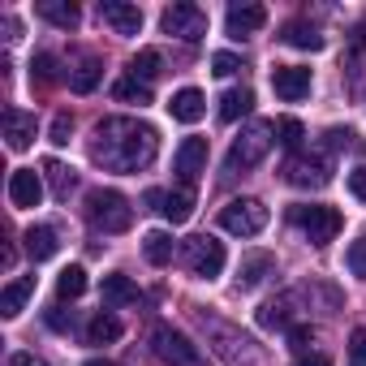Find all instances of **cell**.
<instances>
[{"label":"cell","mask_w":366,"mask_h":366,"mask_svg":"<svg viewBox=\"0 0 366 366\" xmlns=\"http://www.w3.org/2000/svg\"><path fill=\"white\" fill-rule=\"evenodd\" d=\"M9 366H48L44 357H35V353H14L9 357Z\"/></svg>","instance_id":"obj_43"},{"label":"cell","mask_w":366,"mask_h":366,"mask_svg":"<svg viewBox=\"0 0 366 366\" xmlns=\"http://www.w3.org/2000/svg\"><path fill=\"white\" fill-rule=\"evenodd\" d=\"M159 134L138 117H104L91 134V159L104 172H138L155 159Z\"/></svg>","instance_id":"obj_1"},{"label":"cell","mask_w":366,"mask_h":366,"mask_svg":"<svg viewBox=\"0 0 366 366\" xmlns=\"http://www.w3.org/2000/svg\"><path fill=\"white\" fill-rule=\"evenodd\" d=\"M349 190H353V199H362V203H366V164L349 172Z\"/></svg>","instance_id":"obj_42"},{"label":"cell","mask_w":366,"mask_h":366,"mask_svg":"<svg viewBox=\"0 0 366 366\" xmlns=\"http://www.w3.org/2000/svg\"><path fill=\"white\" fill-rule=\"evenodd\" d=\"M297 366H332V362H327V357H323V353H306V357H302V362H297Z\"/></svg>","instance_id":"obj_44"},{"label":"cell","mask_w":366,"mask_h":366,"mask_svg":"<svg viewBox=\"0 0 366 366\" xmlns=\"http://www.w3.org/2000/svg\"><path fill=\"white\" fill-rule=\"evenodd\" d=\"M22 242H26V254H31L35 263H44V259H52V254L61 250V242H56V229H52V224H31Z\"/></svg>","instance_id":"obj_21"},{"label":"cell","mask_w":366,"mask_h":366,"mask_svg":"<svg viewBox=\"0 0 366 366\" xmlns=\"http://www.w3.org/2000/svg\"><path fill=\"white\" fill-rule=\"evenodd\" d=\"M272 134H276L272 121H250V125L233 138V147H229V172H246V168L263 164V155H267L272 142H276Z\"/></svg>","instance_id":"obj_3"},{"label":"cell","mask_w":366,"mask_h":366,"mask_svg":"<svg viewBox=\"0 0 366 366\" xmlns=\"http://www.w3.org/2000/svg\"><path fill=\"white\" fill-rule=\"evenodd\" d=\"M280 39H285L289 48H302V52H319V48H323V35H319V26H310V22H289V26L280 31Z\"/></svg>","instance_id":"obj_25"},{"label":"cell","mask_w":366,"mask_h":366,"mask_svg":"<svg viewBox=\"0 0 366 366\" xmlns=\"http://www.w3.org/2000/svg\"><path fill=\"white\" fill-rule=\"evenodd\" d=\"M267 276H276V259H272L267 250H254V254H246L242 267H237V289H242V293H246V289H259Z\"/></svg>","instance_id":"obj_16"},{"label":"cell","mask_w":366,"mask_h":366,"mask_svg":"<svg viewBox=\"0 0 366 366\" xmlns=\"http://www.w3.org/2000/svg\"><path fill=\"white\" fill-rule=\"evenodd\" d=\"M164 35H177V39H186V44H199L207 35V14L199 5H190V0H181V5H168L164 18H159Z\"/></svg>","instance_id":"obj_8"},{"label":"cell","mask_w":366,"mask_h":366,"mask_svg":"<svg viewBox=\"0 0 366 366\" xmlns=\"http://www.w3.org/2000/svg\"><path fill=\"white\" fill-rule=\"evenodd\" d=\"M31 297H35V276H18V280H9L5 293H0V315H5V319L22 315V306H26Z\"/></svg>","instance_id":"obj_20"},{"label":"cell","mask_w":366,"mask_h":366,"mask_svg":"<svg viewBox=\"0 0 366 366\" xmlns=\"http://www.w3.org/2000/svg\"><path fill=\"white\" fill-rule=\"evenodd\" d=\"M272 125H276V142H280V147H289V151H297V147H302L306 125H302L297 117H276Z\"/></svg>","instance_id":"obj_34"},{"label":"cell","mask_w":366,"mask_h":366,"mask_svg":"<svg viewBox=\"0 0 366 366\" xmlns=\"http://www.w3.org/2000/svg\"><path fill=\"white\" fill-rule=\"evenodd\" d=\"M242 69V56H233V52H216L212 56V74L216 78H229V74H237Z\"/></svg>","instance_id":"obj_39"},{"label":"cell","mask_w":366,"mask_h":366,"mask_svg":"<svg viewBox=\"0 0 366 366\" xmlns=\"http://www.w3.org/2000/svg\"><path fill=\"white\" fill-rule=\"evenodd\" d=\"M151 349H155V357H159L164 366H203L199 345H194L186 332L168 327V323H159V327L151 332Z\"/></svg>","instance_id":"obj_4"},{"label":"cell","mask_w":366,"mask_h":366,"mask_svg":"<svg viewBox=\"0 0 366 366\" xmlns=\"http://www.w3.org/2000/svg\"><path fill=\"white\" fill-rule=\"evenodd\" d=\"M104 306H129V302H138V289H134V280L129 276H121V272H112V276H104Z\"/></svg>","instance_id":"obj_27"},{"label":"cell","mask_w":366,"mask_h":366,"mask_svg":"<svg viewBox=\"0 0 366 366\" xmlns=\"http://www.w3.org/2000/svg\"><path fill=\"white\" fill-rule=\"evenodd\" d=\"M39 18L52 22V26H61V31H74L82 22L78 5H69V0H39Z\"/></svg>","instance_id":"obj_23"},{"label":"cell","mask_w":366,"mask_h":366,"mask_svg":"<svg viewBox=\"0 0 366 366\" xmlns=\"http://www.w3.org/2000/svg\"><path fill=\"white\" fill-rule=\"evenodd\" d=\"M259 327H267V332H272V327H285V332H289V327H293V310H289V297L263 302V306H259Z\"/></svg>","instance_id":"obj_31"},{"label":"cell","mask_w":366,"mask_h":366,"mask_svg":"<svg viewBox=\"0 0 366 366\" xmlns=\"http://www.w3.org/2000/svg\"><path fill=\"white\" fill-rule=\"evenodd\" d=\"M289 345H293L297 353H310V345H315V327H310V323H293V327H289Z\"/></svg>","instance_id":"obj_38"},{"label":"cell","mask_w":366,"mask_h":366,"mask_svg":"<svg viewBox=\"0 0 366 366\" xmlns=\"http://www.w3.org/2000/svg\"><path fill=\"white\" fill-rule=\"evenodd\" d=\"M172 168L181 177V186H194L199 172L207 168V138H181V147L172 155Z\"/></svg>","instance_id":"obj_10"},{"label":"cell","mask_w":366,"mask_h":366,"mask_svg":"<svg viewBox=\"0 0 366 366\" xmlns=\"http://www.w3.org/2000/svg\"><path fill=\"white\" fill-rule=\"evenodd\" d=\"M168 112H172V121H181V125H194V121L207 112V99H203V91H194V86H181V91L168 99Z\"/></svg>","instance_id":"obj_17"},{"label":"cell","mask_w":366,"mask_h":366,"mask_svg":"<svg viewBox=\"0 0 366 366\" xmlns=\"http://www.w3.org/2000/svg\"><path fill=\"white\" fill-rule=\"evenodd\" d=\"M159 216H164L168 224H186V220L194 216V190H190V186L164 190V207H159Z\"/></svg>","instance_id":"obj_18"},{"label":"cell","mask_w":366,"mask_h":366,"mask_svg":"<svg viewBox=\"0 0 366 366\" xmlns=\"http://www.w3.org/2000/svg\"><path fill=\"white\" fill-rule=\"evenodd\" d=\"M69 134H74V117H69V112H56V117H52V129H48V142H52V147H65Z\"/></svg>","instance_id":"obj_35"},{"label":"cell","mask_w":366,"mask_h":366,"mask_svg":"<svg viewBox=\"0 0 366 366\" xmlns=\"http://www.w3.org/2000/svg\"><path fill=\"white\" fill-rule=\"evenodd\" d=\"M35 112H22V108H5V142L9 151H26L35 142Z\"/></svg>","instance_id":"obj_15"},{"label":"cell","mask_w":366,"mask_h":366,"mask_svg":"<svg viewBox=\"0 0 366 366\" xmlns=\"http://www.w3.org/2000/svg\"><path fill=\"white\" fill-rule=\"evenodd\" d=\"M349 366H366V327H353L349 336Z\"/></svg>","instance_id":"obj_40"},{"label":"cell","mask_w":366,"mask_h":366,"mask_svg":"<svg viewBox=\"0 0 366 366\" xmlns=\"http://www.w3.org/2000/svg\"><path fill=\"white\" fill-rule=\"evenodd\" d=\"M99 18H104L117 35H138V31H142V9H138V5H125V0H104V5H99Z\"/></svg>","instance_id":"obj_13"},{"label":"cell","mask_w":366,"mask_h":366,"mask_svg":"<svg viewBox=\"0 0 366 366\" xmlns=\"http://www.w3.org/2000/svg\"><path fill=\"white\" fill-rule=\"evenodd\" d=\"M86 293V272L82 267H65L61 276H56V297L61 302H74V297H82Z\"/></svg>","instance_id":"obj_33"},{"label":"cell","mask_w":366,"mask_h":366,"mask_svg":"<svg viewBox=\"0 0 366 366\" xmlns=\"http://www.w3.org/2000/svg\"><path fill=\"white\" fill-rule=\"evenodd\" d=\"M220 229L233 237H254L267 229V207L259 199H233L220 207Z\"/></svg>","instance_id":"obj_6"},{"label":"cell","mask_w":366,"mask_h":366,"mask_svg":"<svg viewBox=\"0 0 366 366\" xmlns=\"http://www.w3.org/2000/svg\"><path fill=\"white\" fill-rule=\"evenodd\" d=\"M86 366H112V362H104V357H91V362H86Z\"/></svg>","instance_id":"obj_45"},{"label":"cell","mask_w":366,"mask_h":366,"mask_svg":"<svg viewBox=\"0 0 366 366\" xmlns=\"http://www.w3.org/2000/svg\"><path fill=\"white\" fill-rule=\"evenodd\" d=\"M112 99H121V104H151V86L147 82H138V78H117V86H112Z\"/></svg>","instance_id":"obj_32"},{"label":"cell","mask_w":366,"mask_h":366,"mask_svg":"<svg viewBox=\"0 0 366 366\" xmlns=\"http://www.w3.org/2000/svg\"><path fill=\"white\" fill-rule=\"evenodd\" d=\"M44 177H48V186H52V194L65 203L69 199V190L78 186V177H74V168L69 164H61V159H44Z\"/></svg>","instance_id":"obj_28"},{"label":"cell","mask_w":366,"mask_h":366,"mask_svg":"<svg viewBox=\"0 0 366 366\" xmlns=\"http://www.w3.org/2000/svg\"><path fill=\"white\" fill-rule=\"evenodd\" d=\"M224 22H229V35H233V39H242V35H254V31L267 22V9H263V5H254V0H242V5H229Z\"/></svg>","instance_id":"obj_14"},{"label":"cell","mask_w":366,"mask_h":366,"mask_svg":"<svg viewBox=\"0 0 366 366\" xmlns=\"http://www.w3.org/2000/svg\"><path fill=\"white\" fill-rule=\"evenodd\" d=\"M289 220L306 233V242L310 246H327V242H336V233H340V212L336 207H293L289 212Z\"/></svg>","instance_id":"obj_7"},{"label":"cell","mask_w":366,"mask_h":366,"mask_svg":"<svg viewBox=\"0 0 366 366\" xmlns=\"http://www.w3.org/2000/svg\"><path fill=\"white\" fill-rule=\"evenodd\" d=\"M181 259H186V267L199 280H216L224 272V242H216L212 233H199V237H190L181 246Z\"/></svg>","instance_id":"obj_5"},{"label":"cell","mask_w":366,"mask_h":366,"mask_svg":"<svg viewBox=\"0 0 366 366\" xmlns=\"http://www.w3.org/2000/svg\"><path fill=\"white\" fill-rule=\"evenodd\" d=\"M164 74V56H159V48H138V56L129 61V78H138V82H155Z\"/></svg>","instance_id":"obj_26"},{"label":"cell","mask_w":366,"mask_h":366,"mask_svg":"<svg viewBox=\"0 0 366 366\" xmlns=\"http://www.w3.org/2000/svg\"><path fill=\"white\" fill-rule=\"evenodd\" d=\"M9 203L14 207H39L44 203V172L14 168V177H9Z\"/></svg>","instance_id":"obj_12"},{"label":"cell","mask_w":366,"mask_h":366,"mask_svg":"<svg viewBox=\"0 0 366 366\" xmlns=\"http://www.w3.org/2000/svg\"><path fill=\"white\" fill-rule=\"evenodd\" d=\"M310 69H302V65H276L272 69V91L285 99V104H297V99H306L310 95Z\"/></svg>","instance_id":"obj_11"},{"label":"cell","mask_w":366,"mask_h":366,"mask_svg":"<svg viewBox=\"0 0 366 366\" xmlns=\"http://www.w3.org/2000/svg\"><path fill=\"white\" fill-rule=\"evenodd\" d=\"M349 138H353L349 129H327V134H323V155H332V151L349 147Z\"/></svg>","instance_id":"obj_41"},{"label":"cell","mask_w":366,"mask_h":366,"mask_svg":"<svg viewBox=\"0 0 366 366\" xmlns=\"http://www.w3.org/2000/svg\"><path fill=\"white\" fill-rule=\"evenodd\" d=\"M285 181H289V186H297V190H323L327 181H332V164H327L323 151L319 155H297V159H289Z\"/></svg>","instance_id":"obj_9"},{"label":"cell","mask_w":366,"mask_h":366,"mask_svg":"<svg viewBox=\"0 0 366 366\" xmlns=\"http://www.w3.org/2000/svg\"><path fill=\"white\" fill-rule=\"evenodd\" d=\"M142 254H147V263H151V267H168V263H172V254H177L172 233H164V229L147 233V237H142Z\"/></svg>","instance_id":"obj_22"},{"label":"cell","mask_w":366,"mask_h":366,"mask_svg":"<svg viewBox=\"0 0 366 366\" xmlns=\"http://www.w3.org/2000/svg\"><path fill=\"white\" fill-rule=\"evenodd\" d=\"M345 69L353 74V91H362V82H366V26L353 31L349 52H345Z\"/></svg>","instance_id":"obj_24"},{"label":"cell","mask_w":366,"mask_h":366,"mask_svg":"<svg viewBox=\"0 0 366 366\" xmlns=\"http://www.w3.org/2000/svg\"><path fill=\"white\" fill-rule=\"evenodd\" d=\"M86 224L95 233H125L134 224V207L121 190H91L86 194Z\"/></svg>","instance_id":"obj_2"},{"label":"cell","mask_w":366,"mask_h":366,"mask_svg":"<svg viewBox=\"0 0 366 366\" xmlns=\"http://www.w3.org/2000/svg\"><path fill=\"white\" fill-rule=\"evenodd\" d=\"M99 78H104L99 56H78V61L69 65V91H78V95H91V91L99 86Z\"/></svg>","instance_id":"obj_19"},{"label":"cell","mask_w":366,"mask_h":366,"mask_svg":"<svg viewBox=\"0 0 366 366\" xmlns=\"http://www.w3.org/2000/svg\"><path fill=\"white\" fill-rule=\"evenodd\" d=\"M31 78H39V82H56V56H52V52H39L35 65H31Z\"/></svg>","instance_id":"obj_37"},{"label":"cell","mask_w":366,"mask_h":366,"mask_svg":"<svg viewBox=\"0 0 366 366\" xmlns=\"http://www.w3.org/2000/svg\"><path fill=\"white\" fill-rule=\"evenodd\" d=\"M121 332H125V327H121V319L99 310V315L86 323V345H112V340H121Z\"/></svg>","instance_id":"obj_30"},{"label":"cell","mask_w":366,"mask_h":366,"mask_svg":"<svg viewBox=\"0 0 366 366\" xmlns=\"http://www.w3.org/2000/svg\"><path fill=\"white\" fill-rule=\"evenodd\" d=\"M345 263H349V272H353L357 280H366V237H357V242L349 246V254H345Z\"/></svg>","instance_id":"obj_36"},{"label":"cell","mask_w":366,"mask_h":366,"mask_svg":"<svg viewBox=\"0 0 366 366\" xmlns=\"http://www.w3.org/2000/svg\"><path fill=\"white\" fill-rule=\"evenodd\" d=\"M250 108H254V91H250V86H233V91L220 95V121H237V117H246Z\"/></svg>","instance_id":"obj_29"}]
</instances>
